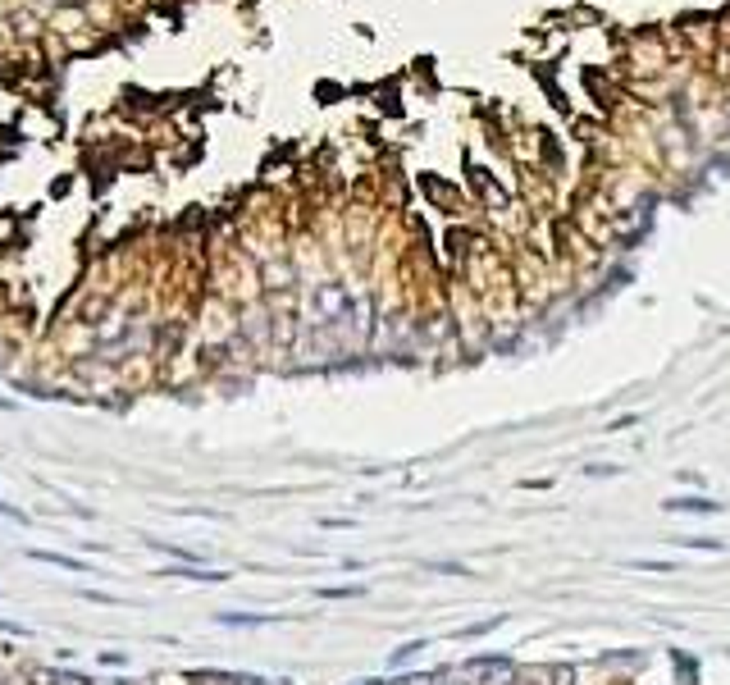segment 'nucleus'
Instances as JSON below:
<instances>
[{
	"instance_id": "obj_7",
	"label": "nucleus",
	"mask_w": 730,
	"mask_h": 685,
	"mask_svg": "<svg viewBox=\"0 0 730 685\" xmlns=\"http://www.w3.org/2000/svg\"><path fill=\"white\" fill-rule=\"evenodd\" d=\"M0 631H5V635H18V640H23V635H32L27 626H18V622H0Z\"/></svg>"
},
{
	"instance_id": "obj_8",
	"label": "nucleus",
	"mask_w": 730,
	"mask_h": 685,
	"mask_svg": "<svg viewBox=\"0 0 730 685\" xmlns=\"http://www.w3.org/2000/svg\"><path fill=\"white\" fill-rule=\"evenodd\" d=\"M5 407H9V398H0V411H5Z\"/></svg>"
},
{
	"instance_id": "obj_1",
	"label": "nucleus",
	"mask_w": 730,
	"mask_h": 685,
	"mask_svg": "<svg viewBox=\"0 0 730 685\" xmlns=\"http://www.w3.org/2000/svg\"><path fill=\"white\" fill-rule=\"evenodd\" d=\"M27 557H32V562H46V566H60V571H82V576L92 571V566L82 562V557H69V553H55V548H27Z\"/></svg>"
},
{
	"instance_id": "obj_2",
	"label": "nucleus",
	"mask_w": 730,
	"mask_h": 685,
	"mask_svg": "<svg viewBox=\"0 0 730 685\" xmlns=\"http://www.w3.org/2000/svg\"><path fill=\"white\" fill-rule=\"evenodd\" d=\"M160 576H174V581H197V585H219V581H228V571H210V566H165Z\"/></svg>"
},
{
	"instance_id": "obj_6",
	"label": "nucleus",
	"mask_w": 730,
	"mask_h": 685,
	"mask_svg": "<svg viewBox=\"0 0 730 685\" xmlns=\"http://www.w3.org/2000/svg\"><path fill=\"white\" fill-rule=\"evenodd\" d=\"M101 662H105V667H123V662H128V653H123V649H119V653L105 649V653H101Z\"/></svg>"
},
{
	"instance_id": "obj_3",
	"label": "nucleus",
	"mask_w": 730,
	"mask_h": 685,
	"mask_svg": "<svg viewBox=\"0 0 730 685\" xmlns=\"http://www.w3.org/2000/svg\"><path fill=\"white\" fill-rule=\"evenodd\" d=\"M215 622H219V626H270V622H278V617H261V612H219Z\"/></svg>"
},
{
	"instance_id": "obj_4",
	"label": "nucleus",
	"mask_w": 730,
	"mask_h": 685,
	"mask_svg": "<svg viewBox=\"0 0 730 685\" xmlns=\"http://www.w3.org/2000/svg\"><path fill=\"white\" fill-rule=\"evenodd\" d=\"M667 512H717L712 498H671Z\"/></svg>"
},
{
	"instance_id": "obj_5",
	"label": "nucleus",
	"mask_w": 730,
	"mask_h": 685,
	"mask_svg": "<svg viewBox=\"0 0 730 685\" xmlns=\"http://www.w3.org/2000/svg\"><path fill=\"white\" fill-rule=\"evenodd\" d=\"M357 594H365V585H324L320 599H357Z\"/></svg>"
}]
</instances>
